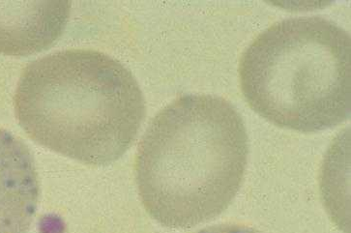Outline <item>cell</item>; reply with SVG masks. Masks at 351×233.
<instances>
[{"mask_svg":"<svg viewBox=\"0 0 351 233\" xmlns=\"http://www.w3.org/2000/svg\"><path fill=\"white\" fill-rule=\"evenodd\" d=\"M197 233H263L246 225H220L204 228Z\"/></svg>","mask_w":351,"mask_h":233,"instance_id":"cell-6","label":"cell"},{"mask_svg":"<svg viewBox=\"0 0 351 233\" xmlns=\"http://www.w3.org/2000/svg\"><path fill=\"white\" fill-rule=\"evenodd\" d=\"M19 123L40 145L90 166L128 151L145 119V100L128 68L92 49L33 61L16 86Z\"/></svg>","mask_w":351,"mask_h":233,"instance_id":"cell-2","label":"cell"},{"mask_svg":"<svg viewBox=\"0 0 351 233\" xmlns=\"http://www.w3.org/2000/svg\"><path fill=\"white\" fill-rule=\"evenodd\" d=\"M39 194L32 152L21 138L0 128V233H27Z\"/></svg>","mask_w":351,"mask_h":233,"instance_id":"cell-4","label":"cell"},{"mask_svg":"<svg viewBox=\"0 0 351 233\" xmlns=\"http://www.w3.org/2000/svg\"><path fill=\"white\" fill-rule=\"evenodd\" d=\"M68 1H0V53L34 55L60 38L69 20Z\"/></svg>","mask_w":351,"mask_h":233,"instance_id":"cell-5","label":"cell"},{"mask_svg":"<svg viewBox=\"0 0 351 233\" xmlns=\"http://www.w3.org/2000/svg\"><path fill=\"white\" fill-rule=\"evenodd\" d=\"M248 154L246 127L232 103L181 96L153 119L138 145L136 181L146 212L173 230L213 220L241 187Z\"/></svg>","mask_w":351,"mask_h":233,"instance_id":"cell-1","label":"cell"},{"mask_svg":"<svg viewBox=\"0 0 351 233\" xmlns=\"http://www.w3.org/2000/svg\"><path fill=\"white\" fill-rule=\"evenodd\" d=\"M350 33L322 16L271 25L239 63L250 107L282 128L317 133L350 117Z\"/></svg>","mask_w":351,"mask_h":233,"instance_id":"cell-3","label":"cell"}]
</instances>
